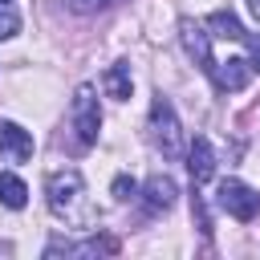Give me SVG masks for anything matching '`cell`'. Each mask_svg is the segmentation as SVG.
I'll return each mask as SVG.
<instances>
[{"label":"cell","instance_id":"obj_1","mask_svg":"<svg viewBox=\"0 0 260 260\" xmlns=\"http://www.w3.org/2000/svg\"><path fill=\"white\" fill-rule=\"evenodd\" d=\"M45 203H49V211H53L57 219H65L69 228L89 232V228L98 223V211H93V203H89V195H85V179H81L77 167L49 171V179H45Z\"/></svg>","mask_w":260,"mask_h":260},{"label":"cell","instance_id":"obj_2","mask_svg":"<svg viewBox=\"0 0 260 260\" xmlns=\"http://www.w3.org/2000/svg\"><path fill=\"white\" fill-rule=\"evenodd\" d=\"M69 130H73V150H89V146L98 142L102 106H98L93 85H77V89H73V102H69Z\"/></svg>","mask_w":260,"mask_h":260},{"label":"cell","instance_id":"obj_3","mask_svg":"<svg viewBox=\"0 0 260 260\" xmlns=\"http://www.w3.org/2000/svg\"><path fill=\"white\" fill-rule=\"evenodd\" d=\"M150 142L162 150V158H179L183 154V130H179V114L175 106L158 93L150 102Z\"/></svg>","mask_w":260,"mask_h":260},{"label":"cell","instance_id":"obj_4","mask_svg":"<svg viewBox=\"0 0 260 260\" xmlns=\"http://www.w3.org/2000/svg\"><path fill=\"white\" fill-rule=\"evenodd\" d=\"M215 199H219V207H223L232 219H240V223L256 219V211H260V195H256L248 183H240V179H223Z\"/></svg>","mask_w":260,"mask_h":260},{"label":"cell","instance_id":"obj_5","mask_svg":"<svg viewBox=\"0 0 260 260\" xmlns=\"http://www.w3.org/2000/svg\"><path fill=\"white\" fill-rule=\"evenodd\" d=\"M118 240L110 236H89V240H53L45 248V256H114Z\"/></svg>","mask_w":260,"mask_h":260},{"label":"cell","instance_id":"obj_6","mask_svg":"<svg viewBox=\"0 0 260 260\" xmlns=\"http://www.w3.org/2000/svg\"><path fill=\"white\" fill-rule=\"evenodd\" d=\"M179 37H183V49L199 61V69H203V73H211V69H215V57H211V32H203V24H195L191 16H183Z\"/></svg>","mask_w":260,"mask_h":260},{"label":"cell","instance_id":"obj_7","mask_svg":"<svg viewBox=\"0 0 260 260\" xmlns=\"http://www.w3.org/2000/svg\"><path fill=\"white\" fill-rule=\"evenodd\" d=\"M0 154H4L8 162H28V158H32V134H28L20 122L0 118Z\"/></svg>","mask_w":260,"mask_h":260},{"label":"cell","instance_id":"obj_8","mask_svg":"<svg viewBox=\"0 0 260 260\" xmlns=\"http://www.w3.org/2000/svg\"><path fill=\"white\" fill-rule=\"evenodd\" d=\"M252 61H244V57H228V61H215V69H211V81L223 89V93H240L248 81H252Z\"/></svg>","mask_w":260,"mask_h":260},{"label":"cell","instance_id":"obj_9","mask_svg":"<svg viewBox=\"0 0 260 260\" xmlns=\"http://www.w3.org/2000/svg\"><path fill=\"white\" fill-rule=\"evenodd\" d=\"M175 195H179V187H175L171 175H150L146 187H142V207H146L150 215L171 211V207H175Z\"/></svg>","mask_w":260,"mask_h":260},{"label":"cell","instance_id":"obj_10","mask_svg":"<svg viewBox=\"0 0 260 260\" xmlns=\"http://www.w3.org/2000/svg\"><path fill=\"white\" fill-rule=\"evenodd\" d=\"M187 171H191V183H195V187L215 175V150H211V142H207L203 134H195L191 146H187Z\"/></svg>","mask_w":260,"mask_h":260},{"label":"cell","instance_id":"obj_11","mask_svg":"<svg viewBox=\"0 0 260 260\" xmlns=\"http://www.w3.org/2000/svg\"><path fill=\"white\" fill-rule=\"evenodd\" d=\"M102 85H106V93H110L114 102H126L130 89H134V81H130V65H126V61H114V65L106 69Z\"/></svg>","mask_w":260,"mask_h":260},{"label":"cell","instance_id":"obj_12","mask_svg":"<svg viewBox=\"0 0 260 260\" xmlns=\"http://www.w3.org/2000/svg\"><path fill=\"white\" fill-rule=\"evenodd\" d=\"M0 203L12 207V211H20V207L28 203V187H24V179H16L12 171H0Z\"/></svg>","mask_w":260,"mask_h":260},{"label":"cell","instance_id":"obj_13","mask_svg":"<svg viewBox=\"0 0 260 260\" xmlns=\"http://www.w3.org/2000/svg\"><path fill=\"white\" fill-rule=\"evenodd\" d=\"M20 32V12L16 0H0V41H12Z\"/></svg>","mask_w":260,"mask_h":260},{"label":"cell","instance_id":"obj_14","mask_svg":"<svg viewBox=\"0 0 260 260\" xmlns=\"http://www.w3.org/2000/svg\"><path fill=\"white\" fill-rule=\"evenodd\" d=\"M110 195H114L118 203H126V199H134V195H138V183H134L130 175H118V179L110 183Z\"/></svg>","mask_w":260,"mask_h":260},{"label":"cell","instance_id":"obj_15","mask_svg":"<svg viewBox=\"0 0 260 260\" xmlns=\"http://www.w3.org/2000/svg\"><path fill=\"white\" fill-rule=\"evenodd\" d=\"M110 4H118V0H69V8H73V12H81V16H93V12H106Z\"/></svg>","mask_w":260,"mask_h":260},{"label":"cell","instance_id":"obj_16","mask_svg":"<svg viewBox=\"0 0 260 260\" xmlns=\"http://www.w3.org/2000/svg\"><path fill=\"white\" fill-rule=\"evenodd\" d=\"M248 12L256 16V24H260V0H248Z\"/></svg>","mask_w":260,"mask_h":260}]
</instances>
